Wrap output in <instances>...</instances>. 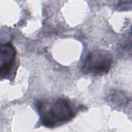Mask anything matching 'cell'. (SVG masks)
<instances>
[{
	"label": "cell",
	"mask_w": 132,
	"mask_h": 132,
	"mask_svg": "<svg viewBox=\"0 0 132 132\" xmlns=\"http://www.w3.org/2000/svg\"><path fill=\"white\" fill-rule=\"evenodd\" d=\"M112 62V57L108 51L94 50L88 53L84 59L82 71L86 74L102 76L108 73Z\"/></svg>",
	"instance_id": "7a4b0ae2"
},
{
	"label": "cell",
	"mask_w": 132,
	"mask_h": 132,
	"mask_svg": "<svg viewBox=\"0 0 132 132\" xmlns=\"http://www.w3.org/2000/svg\"><path fill=\"white\" fill-rule=\"evenodd\" d=\"M111 100L114 103L117 104L124 105L127 103V97H126L123 94H121L120 92H116L112 95Z\"/></svg>",
	"instance_id": "277c9868"
},
{
	"label": "cell",
	"mask_w": 132,
	"mask_h": 132,
	"mask_svg": "<svg viewBox=\"0 0 132 132\" xmlns=\"http://www.w3.org/2000/svg\"><path fill=\"white\" fill-rule=\"evenodd\" d=\"M16 55V50L11 43L1 44L0 74L2 78H6L11 72L15 63Z\"/></svg>",
	"instance_id": "3957f363"
},
{
	"label": "cell",
	"mask_w": 132,
	"mask_h": 132,
	"mask_svg": "<svg viewBox=\"0 0 132 132\" xmlns=\"http://www.w3.org/2000/svg\"><path fill=\"white\" fill-rule=\"evenodd\" d=\"M41 124L53 128L72 119L75 111L70 102L64 98L38 100L35 104Z\"/></svg>",
	"instance_id": "6da1fadb"
}]
</instances>
